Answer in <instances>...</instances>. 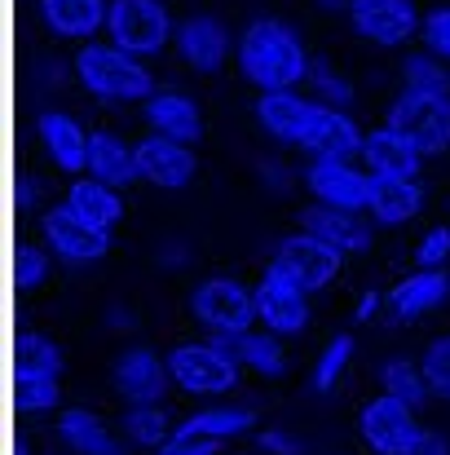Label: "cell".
Instances as JSON below:
<instances>
[{"instance_id":"obj_1","label":"cell","mask_w":450,"mask_h":455,"mask_svg":"<svg viewBox=\"0 0 450 455\" xmlns=\"http://www.w3.org/2000/svg\"><path fill=\"white\" fill-rule=\"evenodd\" d=\"M257 120L270 138L300 147L309 155H358L362 151V133L358 124L327 102H304L292 89H270L257 98Z\"/></svg>"},{"instance_id":"obj_2","label":"cell","mask_w":450,"mask_h":455,"mask_svg":"<svg viewBox=\"0 0 450 455\" xmlns=\"http://www.w3.org/2000/svg\"><path fill=\"white\" fill-rule=\"evenodd\" d=\"M239 67H243V76L261 93H270V89H296L300 80H309V71H313L300 36L288 22H279V18H257L243 31V40H239Z\"/></svg>"},{"instance_id":"obj_3","label":"cell","mask_w":450,"mask_h":455,"mask_svg":"<svg viewBox=\"0 0 450 455\" xmlns=\"http://www.w3.org/2000/svg\"><path fill=\"white\" fill-rule=\"evenodd\" d=\"M75 80L102 102H146L154 93V76L120 44H84L75 53Z\"/></svg>"},{"instance_id":"obj_4","label":"cell","mask_w":450,"mask_h":455,"mask_svg":"<svg viewBox=\"0 0 450 455\" xmlns=\"http://www.w3.org/2000/svg\"><path fill=\"white\" fill-rule=\"evenodd\" d=\"M389 129L402 133L420 155L450 151V93L402 89V98L389 107Z\"/></svg>"},{"instance_id":"obj_5","label":"cell","mask_w":450,"mask_h":455,"mask_svg":"<svg viewBox=\"0 0 450 455\" xmlns=\"http://www.w3.org/2000/svg\"><path fill=\"white\" fill-rule=\"evenodd\" d=\"M168 371H172L177 389H186L194 398H217V394H230L239 385L243 363L225 358L212 340H186L168 354Z\"/></svg>"},{"instance_id":"obj_6","label":"cell","mask_w":450,"mask_h":455,"mask_svg":"<svg viewBox=\"0 0 450 455\" xmlns=\"http://www.w3.org/2000/svg\"><path fill=\"white\" fill-rule=\"evenodd\" d=\"M340 266H344V252L331 248L327 239L309 235V230H300V235H292V239H283L279 252L270 257V275L296 283V288H304V292H318V288L336 283Z\"/></svg>"},{"instance_id":"obj_7","label":"cell","mask_w":450,"mask_h":455,"mask_svg":"<svg viewBox=\"0 0 450 455\" xmlns=\"http://www.w3.org/2000/svg\"><path fill=\"white\" fill-rule=\"evenodd\" d=\"M107 31H111V44L146 58L159 53L172 36V18L159 0H111V13H107Z\"/></svg>"},{"instance_id":"obj_8","label":"cell","mask_w":450,"mask_h":455,"mask_svg":"<svg viewBox=\"0 0 450 455\" xmlns=\"http://www.w3.org/2000/svg\"><path fill=\"white\" fill-rule=\"evenodd\" d=\"M358 434L362 443L375 455H411V447L420 443V420H415V407L393 398V394H380L362 407V420H358Z\"/></svg>"},{"instance_id":"obj_9","label":"cell","mask_w":450,"mask_h":455,"mask_svg":"<svg viewBox=\"0 0 450 455\" xmlns=\"http://www.w3.org/2000/svg\"><path fill=\"white\" fill-rule=\"evenodd\" d=\"M304 186L318 195L322 208L340 212H362L371 195V172L353 168L349 155H309L304 164Z\"/></svg>"},{"instance_id":"obj_10","label":"cell","mask_w":450,"mask_h":455,"mask_svg":"<svg viewBox=\"0 0 450 455\" xmlns=\"http://www.w3.org/2000/svg\"><path fill=\"white\" fill-rule=\"evenodd\" d=\"M190 314L212 331H252L257 292H248L239 279H208L190 292Z\"/></svg>"},{"instance_id":"obj_11","label":"cell","mask_w":450,"mask_h":455,"mask_svg":"<svg viewBox=\"0 0 450 455\" xmlns=\"http://www.w3.org/2000/svg\"><path fill=\"white\" fill-rule=\"evenodd\" d=\"M44 239H49V248H53L62 261H71V266H89V261L107 257V248H111L107 230L80 221L67 204L53 208V212H44Z\"/></svg>"},{"instance_id":"obj_12","label":"cell","mask_w":450,"mask_h":455,"mask_svg":"<svg viewBox=\"0 0 450 455\" xmlns=\"http://www.w3.org/2000/svg\"><path fill=\"white\" fill-rule=\"evenodd\" d=\"M168 380H172V371H168V363L150 345L124 349L120 363H115V389H120V398H129V407L159 403L163 389H168Z\"/></svg>"},{"instance_id":"obj_13","label":"cell","mask_w":450,"mask_h":455,"mask_svg":"<svg viewBox=\"0 0 450 455\" xmlns=\"http://www.w3.org/2000/svg\"><path fill=\"white\" fill-rule=\"evenodd\" d=\"M349 18L371 44H402L420 27L411 0H349Z\"/></svg>"},{"instance_id":"obj_14","label":"cell","mask_w":450,"mask_h":455,"mask_svg":"<svg viewBox=\"0 0 450 455\" xmlns=\"http://www.w3.org/2000/svg\"><path fill=\"white\" fill-rule=\"evenodd\" d=\"M252 292H257V318L270 331H279V336L304 331V323H309V292L304 288L279 279V275H265Z\"/></svg>"},{"instance_id":"obj_15","label":"cell","mask_w":450,"mask_h":455,"mask_svg":"<svg viewBox=\"0 0 450 455\" xmlns=\"http://www.w3.org/2000/svg\"><path fill=\"white\" fill-rule=\"evenodd\" d=\"M138 168H142V177H146L150 186H159V190H177V186H186L190 177H194V151H190V142H177V138H163V133H150L138 142Z\"/></svg>"},{"instance_id":"obj_16","label":"cell","mask_w":450,"mask_h":455,"mask_svg":"<svg viewBox=\"0 0 450 455\" xmlns=\"http://www.w3.org/2000/svg\"><path fill=\"white\" fill-rule=\"evenodd\" d=\"M142 111H146V124L163 138H177V142H199L203 138V111L181 89H154L142 102Z\"/></svg>"},{"instance_id":"obj_17","label":"cell","mask_w":450,"mask_h":455,"mask_svg":"<svg viewBox=\"0 0 450 455\" xmlns=\"http://www.w3.org/2000/svg\"><path fill=\"white\" fill-rule=\"evenodd\" d=\"M424 208V186L420 177H393V172H371V195H367V212L380 226H402Z\"/></svg>"},{"instance_id":"obj_18","label":"cell","mask_w":450,"mask_h":455,"mask_svg":"<svg viewBox=\"0 0 450 455\" xmlns=\"http://www.w3.org/2000/svg\"><path fill=\"white\" fill-rule=\"evenodd\" d=\"M450 297V275L442 266H420V275H407L393 292H389V314L398 323H415L424 314H433Z\"/></svg>"},{"instance_id":"obj_19","label":"cell","mask_w":450,"mask_h":455,"mask_svg":"<svg viewBox=\"0 0 450 455\" xmlns=\"http://www.w3.org/2000/svg\"><path fill=\"white\" fill-rule=\"evenodd\" d=\"M40 138H44V151H49V159L58 168L89 172V142H93V133H84L80 120H71L62 111H49V116H40Z\"/></svg>"},{"instance_id":"obj_20","label":"cell","mask_w":450,"mask_h":455,"mask_svg":"<svg viewBox=\"0 0 450 455\" xmlns=\"http://www.w3.org/2000/svg\"><path fill=\"white\" fill-rule=\"evenodd\" d=\"M177 49H181V58H186L194 71H217V67L225 62V53H230V36H225V27H221L217 18L199 13V18H186V22H181Z\"/></svg>"},{"instance_id":"obj_21","label":"cell","mask_w":450,"mask_h":455,"mask_svg":"<svg viewBox=\"0 0 450 455\" xmlns=\"http://www.w3.org/2000/svg\"><path fill=\"white\" fill-rule=\"evenodd\" d=\"M358 155H362L367 172H393V177H420V159H424L402 133H393L389 124L375 129V133H362V151Z\"/></svg>"},{"instance_id":"obj_22","label":"cell","mask_w":450,"mask_h":455,"mask_svg":"<svg viewBox=\"0 0 450 455\" xmlns=\"http://www.w3.org/2000/svg\"><path fill=\"white\" fill-rule=\"evenodd\" d=\"M27 349H31V363L22 371V385L31 389V407L36 411H49V407H58V394H62V354L40 331H36V340Z\"/></svg>"},{"instance_id":"obj_23","label":"cell","mask_w":450,"mask_h":455,"mask_svg":"<svg viewBox=\"0 0 450 455\" xmlns=\"http://www.w3.org/2000/svg\"><path fill=\"white\" fill-rule=\"evenodd\" d=\"M67 208H71L80 221L98 226V230H111V226L124 217V199H120V190L107 186V181H98L93 172L80 177V181H71V190H67Z\"/></svg>"},{"instance_id":"obj_24","label":"cell","mask_w":450,"mask_h":455,"mask_svg":"<svg viewBox=\"0 0 450 455\" xmlns=\"http://www.w3.org/2000/svg\"><path fill=\"white\" fill-rule=\"evenodd\" d=\"M40 13L44 22L67 36V40H89L107 27V13H111V0H40Z\"/></svg>"},{"instance_id":"obj_25","label":"cell","mask_w":450,"mask_h":455,"mask_svg":"<svg viewBox=\"0 0 450 455\" xmlns=\"http://www.w3.org/2000/svg\"><path fill=\"white\" fill-rule=\"evenodd\" d=\"M304 230L327 239L331 248H340L344 257L349 252H362L371 243V230L358 221V212H340V208H309L304 212Z\"/></svg>"},{"instance_id":"obj_26","label":"cell","mask_w":450,"mask_h":455,"mask_svg":"<svg viewBox=\"0 0 450 455\" xmlns=\"http://www.w3.org/2000/svg\"><path fill=\"white\" fill-rule=\"evenodd\" d=\"M89 172H93L98 181L115 186V190L142 177L138 151H129L115 133H93V142H89Z\"/></svg>"},{"instance_id":"obj_27","label":"cell","mask_w":450,"mask_h":455,"mask_svg":"<svg viewBox=\"0 0 450 455\" xmlns=\"http://www.w3.org/2000/svg\"><path fill=\"white\" fill-rule=\"evenodd\" d=\"M58 434L71 443V451H80V455H124L120 443H115V434H111L93 411H84V407L62 411V416H58Z\"/></svg>"},{"instance_id":"obj_28","label":"cell","mask_w":450,"mask_h":455,"mask_svg":"<svg viewBox=\"0 0 450 455\" xmlns=\"http://www.w3.org/2000/svg\"><path fill=\"white\" fill-rule=\"evenodd\" d=\"M252 425H257V411H252V407H208V411H194L177 434H199V438H217V443H225V438L248 434Z\"/></svg>"},{"instance_id":"obj_29","label":"cell","mask_w":450,"mask_h":455,"mask_svg":"<svg viewBox=\"0 0 450 455\" xmlns=\"http://www.w3.org/2000/svg\"><path fill=\"white\" fill-rule=\"evenodd\" d=\"M380 380H384V394L420 407L424 394H429V376H424V363H411V358H393L380 367Z\"/></svg>"},{"instance_id":"obj_30","label":"cell","mask_w":450,"mask_h":455,"mask_svg":"<svg viewBox=\"0 0 450 455\" xmlns=\"http://www.w3.org/2000/svg\"><path fill=\"white\" fill-rule=\"evenodd\" d=\"M243 367L261 371V376H279L288 367V349H283V336L279 331H248L243 336Z\"/></svg>"},{"instance_id":"obj_31","label":"cell","mask_w":450,"mask_h":455,"mask_svg":"<svg viewBox=\"0 0 450 455\" xmlns=\"http://www.w3.org/2000/svg\"><path fill=\"white\" fill-rule=\"evenodd\" d=\"M124 434L133 438V443H142V447H163L168 438H172V425H168V411L159 407V403H142V407H129V416H124Z\"/></svg>"},{"instance_id":"obj_32","label":"cell","mask_w":450,"mask_h":455,"mask_svg":"<svg viewBox=\"0 0 450 455\" xmlns=\"http://www.w3.org/2000/svg\"><path fill=\"white\" fill-rule=\"evenodd\" d=\"M353 363V336L349 331H336L327 345H322V354H318V367H313V389L318 394H331L336 389V380L344 376V367Z\"/></svg>"},{"instance_id":"obj_33","label":"cell","mask_w":450,"mask_h":455,"mask_svg":"<svg viewBox=\"0 0 450 455\" xmlns=\"http://www.w3.org/2000/svg\"><path fill=\"white\" fill-rule=\"evenodd\" d=\"M402 80H407V89L450 93V71H446V62H438V53H415V58H407Z\"/></svg>"},{"instance_id":"obj_34","label":"cell","mask_w":450,"mask_h":455,"mask_svg":"<svg viewBox=\"0 0 450 455\" xmlns=\"http://www.w3.org/2000/svg\"><path fill=\"white\" fill-rule=\"evenodd\" d=\"M424 376H429V394L450 403V331L438 336V340H429V349H424Z\"/></svg>"},{"instance_id":"obj_35","label":"cell","mask_w":450,"mask_h":455,"mask_svg":"<svg viewBox=\"0 0 450 455\" xmlns=\"http://www.w3.org/2000/svg\"><path fill=\"white\" fill-rule=\"evenodd\" d=\"M309 80H313V89H318V102H327V107H344V102L353 98L349 80H344V76H336L327 62H318V67L309 71Z\"/></svg>"},{"instance_id":"obj_36","label":"cell","mask_w":450,"mask_h":455,"mask_svg":"<svg viewBox=\"0 0 450 455\" xmlns=\"http://www.w3.org/2000/svg\"><path fill=\"white\" fill-rule=\"evenodd\" d=\"M424 44H429V53L450 62V9H433L424 18Z\"/></svg>"},{"instance_id":"obj_37","label":"cell","mask_w":450,"mask_h":455,"mask_svg":"<svg viewBox=\"0 0 450 455\" xmlns=\"http://www.w3.org/2000/svg\"><path fill=\"white\" fill-rule=\"evenodd\" d=\"M221 443L217 438H199V434H172L154 455H217Z\"/></svg>"},{"instance_id":"obj_38","label":"cell","mask_w":450,"mask_h":455,"mask_svg":"<svg viewBox=\"0 0 450 455\" xmlns=\"http://www.w3.org/2000/svg\"><path fill=\"white\" fill-rule=\"evenodd\" d=\"M415 257H420V266H446V257H450V230L446 226H433V230L420 239Z\"/></svg>"},{"instance_id":"obj_39","label":"cell","mask_w":450,"mask_h":455,"mask_svg":"<svg viewBox=\"0 0 450 455\" xmlns=\"http://www.w3.org/2000/svg\"><path fill=\"white\" fill-rule=\"evenodd\" d=\"M261 447L274 455H300L304 447H300V438H292V434H283V429H265L261 434Z\"/></svg>"},{"instance_id":"obj_40","label":"cell","mask_w":450,"mask_h":455,"mask_svg":"<svg viewBox=\"0 0 450 455\" xmlns=\"http://www.w3.org/2000/svg\"><path fill=\"white\" fill-rule=\"evenodd\" d=\"M411 455H450V447H446V438H442V434L424 429V434H420V443L411 447Z\"/></svg>"},{"instance_id":"obj_41","label":"cell","mask_w":450,"mask_h":455,"mask_svg":"<svg viewBox=\"0 0 450 455\" xmlns=\"http://www.w3.org/2000/svg\"><path fill=\"white\" fill-rule=\"evenodd\" d=\"M380 305H389V297H380V292H367V297H362V305H358V318H362V323H371V318L380 314Z\"/></svg>"}]
</instances>
